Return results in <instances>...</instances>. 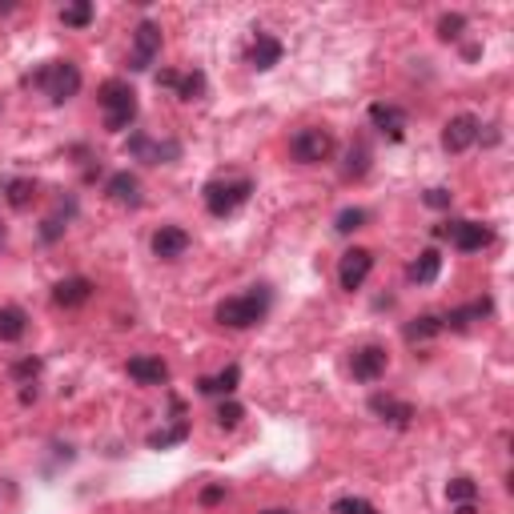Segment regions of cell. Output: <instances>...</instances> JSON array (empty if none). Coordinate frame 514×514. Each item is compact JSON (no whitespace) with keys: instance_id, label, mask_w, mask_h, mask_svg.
<instances>
[{"instance_id":"3","label":"cell","mask_w":514,"mask_h":514,"mask_svg":"<svg viewBox=\"0 0 514 514\" xmlns=\"http://www.w3.org/2000/svg\"><path fill=\"white\" fill-rule=\"evenodd\" d=\"M253 193V181L242 173H229V177H213L205 189H201V197H205V210L213 213V218H229V213H237L249 201Z\"/></svg>"},{"instance_id":"33","label":"cell","mask_w":514,"mask_h":514,"mask_svg":"<svg viewBox=\"0 0 514 514\" xmlns=\"http://www.w3.org/2000/svg\"><path fill=\"white\" fill-rule=\"evenodd\" d=\"M237 422H242V406H237V402H221V410H218V426H221V430H234Z\"/></svg>"},{"instance_id":"12","label":"cell","mask_w":514,"mask_h":514,"mask_svg":"<svg viewBox=\"0 0 514 514\" xmlns=\"http://www.w3.org/2000/svg\"><path fill=\"white\" fill-rule=\"evenodd\" d=\"M129 378H133V382H141V386H165L169 382V366L161 362V357H153V354H137V357H129Z\"/></svg>"},{"instance_id":"15","label":"cell","mask_w":514,"mask_h":514,"mask_svg":"<svg viewBox=\"0 0 514 514\" xmlns=\"http://www.w3.org/2000/svg\"><path fill=\"white\" fill-rule=\"evenodd\" d=\"M370 125H374L378 133H386L390 141H398L402 133H406V113H402L398 105H370Z\"/></svg>"},{"instance_id":"32","label":"cell","mask_w":514,"mask_h":514,"mask_svg":"<svg viewBox=\"0 0 514 514\" xmlns=\"http://www.w3.org/2000/svg\"><path fill=\"white\" fill-rule=\"evenodd\" d=\"M334 514H378V510L366 502V498L346 495V498H338V502H334Z\"/></svg>"},{"instance_id":"7","label":"cell","mask_w":514,"mask_h":514,"mask_svg":"<svg viewBox=\"0 0 514 514\" xmlns=\"http://www.w3.org/2000/svg\"><path fill=\"white\" fill-rule=\"evenodd\" d=\"M438 234L450 237V245H454V249H462V253L487 249V245L495 242V229H490V226H479V221H450V226H442Z\"/></svg>"},{"instance_id":"37","label":"cell","mask_w":514,"mask_h":514,"mask_svg":"<svg viewBox=\"0 0 514 514\" xmlns=\"http://www.w3.org/2000/svg\"><path fill=\"white\" fill-rule=\"evenodd\" d=\"M4 242H9V229L0 226V249H4Z\"/></svg>"},{"instance_id":"38","label":"cell","mask_w":514,"mask_h":514,"mask_svg":"<svg viewBox=\"0 0 514 514\" xmlns=\"http://www.w3.org/2000/svg\"><path fill=\"white\" fill-rule=\"evenodd\" d=\"M265 514H294V510H281V506H278V510H265Z\"/></svg>"},{"instance_id":"18","label":"cell","mask_w":514,"mask_h":514,"mask_svg":"<svg viewBox=\"0 0 514 514\" xmlns=\"http://www.w3.org/2000/svg\"><path fill=\"white\" fill-rule=\"evenodd\" d=\"M105 189H109V197H113L117 205H129V210H137V205H141V181L129 173V169H125V173H113V177H109Z\"/></svg>"},{"instance_id":"26","label":"cell","mask_w":514,"mask_h":514,"mask_svg":"<svg viewBox=\"0 0 514 514\" xmlns=\"http://www.w3.org/2000/svg\"><path fill=\"white\" fill-rule=\"evenodd\" d=\"M61 20L69 28H85L88 20H93V4H88V0H77V4H65L61 9Z\"/></svg>"},{"instance_id":"22","label":"cell","mask_w":514,"mask_h":514,"mask_svg":"<svg viewBox=\"0 0 514 514\" xmlns=\"http://www.w3.org/2000/svg\"><path fill=\"white\" fill-rule=\"evenodd\" d=\"M4 201H9L12 210H28L36 201V181L33 177H12V181L4 185Z\"/></svg>"},{"instance_id":"14","label":"cell","mask_w":514,"mask_h":514,"mask_svg":"<svg viewBox=\"0 0 514 514\" xmlns=\"http://www.w3.org/2000/svg\"><path fill=\"white\" fill-rule=\"evenodd\" d=\"M370 410H374L382 422H394V426H410V422H414V406L390 398V394H374V398H370Z\"/></svg>"},{"instance_id":"4","label":"cell","mask_w":514,"mask_h":514,"mask_svg":"<svg viewBox=\"0 0 514 514\" xmlns=\"http://www.w3.org/2000/svg\"><path fill=\"white\" fill-rule=\"evenodd\" d=\"M33 85L41 88L53 105H65L69 96L81 93V69L73 61H44L41 69L33 73Z\"/></svg>"},{"instance_id":"2","label":"cell","mask_w":514,"mask_h":514,"mask_svg":"<svg viewBox=\"0 0 514 514\" xmlns=\"http://www.w3.org/2000/svg\"><path fill=\"white\" fill-rule=\"evenodd\" d=\"M96 101L105 109V129L125 133L137 121V93H133L129 81H105V85L96 88Z\"/></svg>"},{"instance_id":"25","label":"cell","mask_w":514,"mask_h":514,"mask_svg":"<svg viewBox=\"0 0 514 514\" xmlns=\"http://www.w3.org/2000/svg\"><path fill=\"white\" fill-rule=\"evenodd\" d=\"M185 434H189V422H173L169 430H153V434H149V446H153V450H169V446L185 442Z\"/></svg>"},{"instance_id":"1","label":"cell","mask_w":514,"mask_h":514,"mask_svg":"<svg viewBox=\"0 0 514 514\" xmlns=\"http://www.w3.org/2000/svg\"><path fill=\"white\" fill-rule=\"evenodd\" d=\"M265 314H270V289L265 286H253L249 294L226 297V302L218 305V322L229 326V330H249V326H257Z\"/></svg>"},{"instance_id":"24","label":"cell","mask_w":514,"mask_h":514,"mask_svg":"<svg viewBox=\"0 0 514 514\" xmlns=\"http://www.w3.org/2000/svg\"><path fill=\"white\" fill-rule=\"evenodd\" d=\"M434 334H442V318L438 314H422L406 326V341H426V338H434Z\"/></svg>"},{"instance_id":"9","label":"cell","mask_w":514,"mask_h":514,"mask_svg":"<svg viewBox=\"0 0 514 514\" xmlns=\"http://www.w3.org/2000/svg\"><path fill=\"white\" fill-rule=\"evenodd\" d=\"M161 53V28L153 20H141L137 33H133V57H129V69L133 73H145L149 65L157 61Z\"/></svg>"},{"instance_id":"34","label":"cell","mask_w":514,"mask_h":514,"mask_svg":"<svg viewBox=\"0 0 514 514\" xmlns=\"http://www.w3.org/2000/svg\"><path fill=\"white\" fill-rule=\"evenodd\" d=\"M426 205H430V210H450V193H446V189H426Z\"/></svg>"},{"instance_id":"6","label":"cell","mask_w":514,"mask_h":514,"mask_svg":"<svg viewBox=\"0 0 514 514\" xmlns=\"http://www.w3.org/2000/svg\"><path fill=\"white\" fill-rule=\"evenodd\" d=\"M125 149H129V157L149 161V165H169V161L181 157V141H173V137L157 141V137H149V133H133Z\"/></svg>"},{"instance_id":"5","label":"cell","mask_w":514,"mask_h":514,"mask_svg":"<svg viewBox=\"0 0 514 514\" xmlns=\"http://www.w3.org/2000/svg\"><path fill=\"white\" fill-rule=\"evenodd\" d=\"M289 153L302 165H318V161H326L334 153V133L322 129V125H305V129H297L289 137Z\"/></svg>"},{"instance_id":"36","label":"cell","mask_w":514,"mask_h":514,"mask_svg":"<svg viewBox=\"0 0 514 514\" xmlns=\"http://www.w3.org/2000/svg\"><path fill=\"white\" fill-rule=\"evenodd\" d=\"M226 498V487H205L201 490V506H218Z\"/></svg>"},{"instance_id":"28","label":"cell","mask_w":514,"mask_h":514,"mask_svg":"<svg viewBox=\"0 0 514 514\" xmlns=\"http://www.w3.org/2000/svg\"><path fill=\"white\" fill-rule=\"evenodd\" d=\"M201 93H205V73H185V77H177V96L181 101H197Z\"/></svg>"},{"instance_id":"20","label":"cell","mask_w":514,"mask_h":514,"mask_svg":"<svg viewBox=\"0 0 514 514\" xmlns=\"http://www.w3.org/2000/svg\"><path fill=\"white\" fill-rule=\"evenodd\" d=\"M438 270H442V253L438 249H422L414 262H410V281H418V286H430V281L438 278Z\"/></svg>"},{"instance_id":"10","label":"cell","mask_w":514,"mask_h":514,"mask_svg":"<svg viewBox=\"0 0 514 514\" xmlns=\"http://www.w3.org/2000/svg\"><path fill=\"white\" fill-rule=\"evenodd\" d=\"M386 366H390V354L382 346H362L349 357V370H354L357 382H378L386 374Z\"/></svg>"},{"instance_id":"17","label":"cell","mask_w":514,"mask_h":514,"mask_svg":"<svg viewBox=\"0 0 514 514\" xmlns=\"http://www.w3.org/2000/svg\"><path fill=\"white\" fill-rule=\"evenodd\" d=\"M278 61H281V41H278V36H270V33L253 36V49H249V65H253V69L265 73V69H273Z\"/></svg>"},{"instance_id":"19","label":"cell","mask_w":514,"mask_h":514,"mask_svg":"<svg viewBox=\"0 0 514 514\" xmlns=\"http://www.w3.org/2000/svg\"><path fill=\"white\" fill-rule=\"evenodd\" d=\"M487 314H490V297H482V302H471V305H462V310H450L442 318V330H466L471 322H482Z\"/></svg>"},{"instance_id":"16","label":"cell","mask_w":514,"mask_h":514,"mask_svg":"<svg viewBox=\"0 0 514 514\" xmlns=\"http://www.w3.org/2000/svg\"><path fill=\"white\" fill-rule=\"evenodd\" d=\"M93 289L96 286L88 278H65V281L53 286V302L65 305V310H73V305H85L88 297H93Z\"/></svg>"},{"instance_id":"35","label":"cell","mask_w":514,"mask_h":514,"mask_svg":"<svg viewBox=\"0 0 514 514\" xmlns=\"http://www.w3.org/2000/svg\"><path fill=\"white\" fill-rule=\"evenodd\" d=\"M12 374H17V378H36V374H41V362H36V357H25V362H17Z\"/></svg>"},{"instance_id":"8","label":"cell","mask_w":514,"mask_h":514,"mask_svg":"<svg viewBox=\"0 0 514 514\" xmlns=\"http://www.w3.org/2000/svg\"><path fill=\"white\" fill-rule=\"evenodd\" d=\"M482 137V121L474 113H458L446 121L442 129V149L446 153H466V149L474 145V141Z\"/></svg>"},{"instance_id":"23","label":"cell","mask_w":514,"mask_h":514,"mask_svg":"<svg viewBox=\"0 0 514 514\" xmlns=\"http://www.w3.org/2000/svg\"><path fill=\"white\" fill-rule=\"evenodd\" d=\"M237 382H242V370H237V366H226L218 378H201L197 390H201V394H234Z\"/></svg>"},{"instance_id":"27","label":"cell","mask_w":514,"mask_h":514,"mask_svg":"<svg viewBox=\"0 0 514 514\" xmlns=\"http://www.w3.org/2000/svg\"><path fill=\"white\" fill-rule=\"evenodd\" d=\"M446 498H450L454 506L474 502V498H479V487H474V479H450V487H446Z\"/></svg>"},{"instance_id":"30","label":"cell","mask_w":514,"mask_h":514,"mask_svg":"<svg viewBox=\"0 0 514 514\" xmlns=\"http://www.w3.org/2000/svg\"><path fill=\"white\" fill-rule=\"evenodd\" d=\"M462 28H466V17H462V12H446V17L438 20V36H442V41H458Z\"/></svg>"},{"instance_id":"21","label":"cell","mask_w":514,"mask_h":514,"mask_svg":"<svg viewBox=\"0 0 514 514\" xmlns=\"http://www.w3.org/2000/svg\"><path fill=\"white\" fill-rule=\"evenodd\" d=\"M28 330V314L20 305H4L0 310V341H20Z\"/></svg>"},{"instance_id":"13","label":"cell","mask_w":514,"mask_h":514,"mask_svg":"<svg viewBox=\"0 0 514 514\" xmlns=\"http://www.w3.org/2000/svg\"><path fill=\"white\" fill-rule=\"evenodd\" d=\"M185 249H189V234H185L181 226H161L157 234H153V253H157L161 262H173Z\"/></svg>"},{"instance_id":"11","label":"cell","mask_w":514,"mask_h":514,"mask_svg":"<svg viewBox=\"0 0 514 514\" xmlns=\"http://www.w3.org/2000/svg\"><path fill=\"white\" fill-rule=\"evenodd\" d=\"M370 270H374V253H370V249H349V253H341V265H338L341 289H362V281L370 278Z\"/></svg>"},{"instance_id":"29","label":"cell","mask_w":514,"mask_h":514,"mask_svg":"<svg viewBox=\"0 0 514 514\" xmlns=\"http://www.w3.org/2000/svg\"><path fill=\"white\" fill-rule=\"evenodd\" d=\"M370 169V149H362V145H354L346 153V165H341V173L346 177H362Z\"/></svg>"},{"instance_id":"31","label":"cell","mask_w":514,"mask_h":514,"mask_svg":"<svg viewBox=\"0 0 514 514\" xmlns=\"http://www.w3.org/2000/svg\"><path fill=\"white\" fill-rule=\"evenodd\" d=\"M362 226H366V210H341L338 221H334L338 234H354V229H362Z\"/></svg>"}]
</instances>
